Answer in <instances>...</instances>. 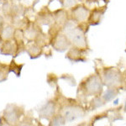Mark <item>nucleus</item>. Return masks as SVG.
<instances>
[{
	"mask_svg": "<svg viewBox=\"0 0 126 126\" xmlns=\"http://www.w3.org/2000/svg\"><path fill=\"white\" fill-rule=\"evenodd\" d=\"M64 34L67 37L69 41L78 49L87 47V40L84 32L72 22H67L64 27Z\"/></svg>",
	"mask_w": 126,
	"mask_h": 126,
	"instance_id": "nucleus-1",
	"label": "nucleus"
},
{
	"mask_svg": "<svg viewBox=\"0 0 126 126\" xmlns=\"http://www.w3.org/2000/svg\"><path fill=\"white\" fill-rule=\"evenodd\" d=\"M121 73L115 68L107 69L103 73V82L109 87H116L121 84Z\"/></svg>",
	"mask_w": 126,
	"mask_h": 126,
	"instance_id": "nucleus-2",
	"label": "nucleus"
},
{
	"mask_svg": "<svg viewBox=\"0 0 126 126\" xmlns=\"http://www.w3.org/2000/svg\"><path fill=\"white\" fill-rule=\"evenodd\" d=\"M103 88L101 79L97 76H92L87 80L85 83V90L87 94L96 95L100 93Z\"/></svg>",
	"mask_w": 126,
	"mask_h": 126,
	"instance_id": "nucleus-3",
	"label": "nucleus"
},
{
	"mask_svg": "<svg viewBox=\"0 0 126 126\" xmlns=\"http://www.w3.org/2000/svg\"><path fill=\"white\" fill-rule=\"evenodd\" d=\"M62 116L67 121H72L73 119H77L78 117H82L83 115V111L81 108L74 107V106H68L63 109L62 110Z\"/></svg>",
	"mask_w": 126,
	"mask_h": 126,
	"instance_id": "nucleus-4",
	"label": "nucleus"
},
{
	"mask_svg": "<svg viewBox=\"0 0 126 126\" xmlns=\"http://www.w3.org/2000/svg\"><path fill=\"white\" fill-rule=\"evenodd\" d=\"M70 44L71 42L69 41L67 37L64 34H58L55 35L53 41H52L53 47L59 51H63V50H66L69 47Z\"/></svg>",
	"mask_w": 126,
	"mask_h": 126,
	"instance_id": "nucleus-5",
	"label": "nucleus"
},
{
	"mask_svg": "<svg viewBox=\"0 0 126 126\" xmlns=\"http://www.w3.org/2000/svg\"><path fill=\"white\" fill-rule=\"evenodd\" d=\"M89 15V11L84 6L78 5L72 9V18L76 22L85 21Z\"/></svg>",
	"mask_w": 126,
	"mask_h": 126,
	"instance_id": "nucleus-6",
	"label": "nucleus"
},
{
	"mask_svg": "<svg viewBox=\"0 0 126 126\" xmlns=\"http://www.w3.org/2000/svg\"><path fill=\"white\" fill-rule=\"evenodd\" d=\"M15 28L12 27L11 25H5L4 27L2 28L1 33V38L3 40H9L15 35Z\"/></svg>",
	"mask_w": 126,
	"mask_h": 126,
	"instance_id": "nucleus-7",
	"label": "nucleus"
},
{
	"mask_svg": "<svg viewBox=\"0 0 126 126\" xmlns=\"http://www.w3.org/2000/svg\"><path fill=\"white\" fill-rule=\"evenodd\" d=\"M6 114L4 115L5 119L6 121L8 122V124H10V125H13L17 122L18 119H19V113L16 112V109H6L5 111Z\"/></svg>",
	"mask_w": 126,
	"mask_h": 126,
	"instance_id": "nucleus-8",
	"label": "nucleus"
},
{
	"mask_svg": "<svg viewBox=\"0 0 126 126\" xmlns=\"http://www.w3.org/2000/svg\"><path fill=\"white\" fill-rule=\"evenodd\" d=\"M17 50V45L11 40H6L5 43L2 46V52L5 54H14Z\"/></svg>",
	"mask_w": 126,
	"mask_h": 126,
	"instance_id": "nucleus-9",
	"label": "nucleus"
},
{
	"mask_svg": "<svg viewBox=\"0 0 126 126\" xmlns=\"http://www.w3.org/2000/svg\"><path fill=\"white\" fill-rule=\"evenodd\" d=\"M55 109H56V107H55V103H49L46 106V109H42V112H43V117L46 118V119H50V118H52L54 116L55 113Z\"/></svg>",
	"mask_w": 126,
	"mask_h": 126,
	"instance_id": "nucleus-10",
	"label": "nucleus"
},
{
	"mask_svg": "<svg viewBox=\"0 0 126 126\" xmlns=\"http://www.w3.org/2000/svg\"><path fill=\"white\" fill-rule=\"evenodd\" d=\"M117 90L114 87H112V88H109L108 90L105 91V93L103 95V99L105 102H109L112 99H113L117 95Z\"/></svg>",
	"mask_w": 126,
	"mask_h": 126,
	"instance_id": "nucleus-11",
	"label": "nucleus"
},
{
	"mask_svg": "<svg viewBox=\"0 0 126 126\" xmlns=\"http://www.w3.org/2000/svg\"><path fill=\"white\" fill-rule=\"evenodd\" d=\"M53 119V121H52L51 125H64L65 124V121L66 119H64V117L62 115H56V116H53L52 117Z\"/></svg>",
	"mask_w": 126,
	"mask_h": 126,
	"instance_id": "nucleus-12",
	"label": "nucleus"
},
{
	"mask_svg": "<svg viewBox=\"0 0 126 126\" xmlns=\"http://www.w3.org/2000/svg\"><path fill=\"white\" fill-rule=\"evenodd\" d=\"M62 3L65 8H72L77 4V0H62Z\"/></svg>",
	"mask_w": 126,
	"mask_h": 126,
	"instance_id": "nucleus-13",
	"label": "nucleus"
},
{
	"mask_svg": "<svg viewBox=\"0 0 126 126\" xmlns=\"http://www.w3.org/2000/svg\"><path fill=\"white\" fill-rule=\"evenodd\" d=\"M125 110L126 112V102H125Z\"/></svg>",
	"mask_w": 126,
	"mask_h": 126,
	"instance_id": "nucleus-14",
	"label": "nucleus"
}]
</instances>
